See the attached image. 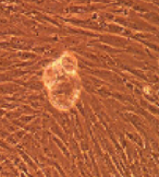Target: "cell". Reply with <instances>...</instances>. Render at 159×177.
Instances as JSON below:
<instances>
[{"label": "cell", "mask_w": 159, "mask_h": 177, "mask_svg": "<svg viewBox=\"0 0 159 177\" xmlns=\"http://www.w3.org/2000/svg\"><path fill=\"white\" fill-rule=\"evenodd\" d=\"M44 82L52 105L61 111L70 109L81 93L76 57L70 52H63L60 58L46 67Z\"/></svg>", "instance_id": "cell-1"}]
</instances>
